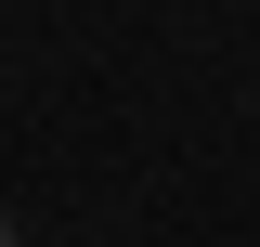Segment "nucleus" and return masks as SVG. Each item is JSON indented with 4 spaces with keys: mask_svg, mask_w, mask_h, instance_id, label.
Masks as SVG:
<instances>
[{
    "mask_svg": "<svg viewBox=\"0 0 260 247\" xmlns=\"http://www.w3.org/2000/svg\"><path fill=\"white\" fill-rule=\"evenodd\" d=\"M0 247H26V234H13V208H0Z\"/></svg>",
    "mask_w": 260,
    "mask_h": 247,
    "instance_id": "f257e3e1",
    "label": "nucleus"
}]
</instances>
